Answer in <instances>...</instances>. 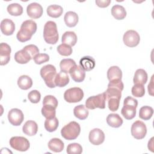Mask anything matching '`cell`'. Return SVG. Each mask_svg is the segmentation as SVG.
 Returning a JSON list of instances; mask_svg holds the SVG:
<instances>
[{"mask_svg":"<svg viewBox=\"0 0 154 154\" xmlns=\"http://www.w3.org/2000/svg\"><path fill=\"white\" fill-rule=\"evenodd\" d=\"M43 37L45 41L51 45L57 43L58 40V32L55 22L48 21L44 25Z\"/></svg>","mask_w":154,"mask_h":154,"instance_id":"7a4b0ae2","label":"cell"},{"mask_svg":"<svg viewBox=\"0 0 154 154\" xmlns=\"http://www.w3.org/2000/svg\"><path fill=\"white\" fill-rule=\"evenodd\" d=\"M88 111L84 105L76 106L73 109L74 116L79 120H85L88 116Z\"/></svg>","mask_w":154,"mask_h":154,"instance_id":"f1b7e54d","label":"cell"},{"mask_svg":"<svg viewBox=\"0 0 154 154\" xmlns=\"http://www.w3.org/2000/svg\"><path fill=\"white\" fill-rule=\"evenodd\" d=\"M31 59H33L31 54L25 49L18 51L14 54L15 61L19 64H26Z\"/></svg>","mask_w":154,"mask_h":154,"instance_id":"e0dca14e","label":"cell"},{"mask_svg":"<svg viewBox=\"0 0 154 154\" xmlns=\"http://www.w3.org/2000/svg\"><path fill=\"white\" fill-rule=\"evenodd\" d=\"M107 78L109 81L116 79H122V72L118 66H111L107 71Z\"/></svg>","mask_w":154,"mask_h":154,"instance_id":"484cf974","label":"cell"},{"mask_svg":"<svg viewBox=\"0 0 154 154\" xmlns=\"http://www.w3.org/2000/svg\"><path fill=\"white\" fill-rule=\"evenodd\" d=\"M27 14L32 19H38L43 14V8L37 2L29 4L26 8Z\"/></svg>","mask_w":154,"mask_h":154,"instance_id":"4fadbf2b","label":"cell"},{"mask_svg":"<svg viewBox=\"0 0 154 154\" xmlns=\"http://www.w3.org/2000/svg\"><path fill=\"white\" fill-rule=\"evenodd\" d=\"M1 30L5 35H12L15 30L14 23L9 19H4L1 22Z\"/></svg>","mask_w":154,"mask_h":154,"instance_id":"2e32d148","label":"cell"},{"mask_svg":"<svg viewBox=\"0 0 154 154\" xmlns=\"http://www.w3.org/2000/svg\"><path fill=\"white\" fill-rule=\"evenodd\" d=\"M120 100V99L116 97H111L108 99L107 101H108V106L109 110L111 111H117L119 107Z\"/></svg>","mask_w":154,"mask_h":154,"instance_id":"60d3db41","label":"cell"},{"mask_svg":"<svg viewBox=\"0 0 154 154\" xmlns=\"http://www.w3.org/2000/svg\"><path fill=\"white\" fill-rule=\"evenodd\" d=\"M38 130V125L33 120H28L25 122L22 128L23 132L28 136L35 135Z\"/></svg>","mask_w":154,"mask_h":154,"instance_id":"ac0fdd59","label":"cell"},{"mask_svg":"<svg viewBox=\"0 0 154 154\" xmlns=\"http://www.w3.org/2000/svg\"><path fill=\"white\" fill-rule=\"evenodd\" d=\"M10 146L18 151L25 152L29 149L30 144L29 141L23 137H13L10 140Z\"/></svg>","mask_w":154,"mask_h":154,"instance_id":"ba28073f","label":"cell"},{"mask_svg":"<svg viewBox=\"0 0 154 154\" xmlns=\"http://www.w3.org/2000/svg\"><path fill=\"white\" fill-rule=\"evenodd\" d=\"M153 109L149 106H142L139 111V117L144 120H148L152 117Z\"/></svg>","mask_w":154,"mask_h":154,"instance_id":"1f68e13d","label":"cell"},{"mask_svg":"<svg viewBox=\"0 0 154 154\" xmlns=\"http://www.w3.org/2000/svg\"><path fill=\"white\" fill-rule=\"evenodd\" d=\"M57 50L58 52L63 56H69L72 53V48L71 46L64 43L58 45Z\"/></svg>","mask_w":154,"mask_h":154,"instance_id":"f35d334b","label":"cell"},{"mask_svg":"<svg viewBox=\"0 0 154 154\" xmlns=\"http://www.w3.org/2000/svg\"><path fill=\"white\" fill-rule=\"evenodd\" d=\"M56 108L50 105H43L42 108V114L46 119H52L55 117Z\"/></svg>","mask_w":154,"mask_h":154,"instance_id":"d590c367","label":"cell"},{"mask_svg":"<svg viewBox=\"0 0 154 154\" xmlns=\"http://www.w3.org/2000/svg\"><path fill=\"white\" fill-rule=\"evenodd\" d=\"M48 146L49 149L54 152H60L64 147V144L63 141L57 138H52L48 142Z\"/></svg>","mask_w":154,"mask_h":154,"instance_id":"d4e9b609","label":"cell"},{"mask_svg":"<svg viewBox=\"0 0 154 154\" xmlns=\"http://www.w3.org/2000/svg\"><path fill=\"white\" fill-rule=\"evenodd\" d=\"M61 42L70 46H73L77 42V35L73 31H66L62 36Z\"/></svg>","mask_w":154,"mask_h":154,"instance_id":"603a6c76","label":"cell"},{"mask_svg":"<svg viewBox=\"0 0 154 154\" xmlns=\"http://www.w3.org/2000/svg\"><path fill=\"white\" fill-rule=\"evenodd\" d=\"M63 9L59 5H51L47 8V14L49 16L54 18H57L61 16Z\"/></svg>","mask_w":154,"mask_h":154,"instance_id":"f546056e","label":"cell"},{"mask_svg":"<svg viewBox=\"0 0 154 154\" xmlns=\"http://www.w3.org/2000/svg\"><path fill=\"white\" fill-rule=\"evenodd\" d=\"M138 105V101L135 98L128 96L123 102V106L122 108L121 113L127 120H131L135 117L136 108Z\"/></svg>","mask_w":154,"mask_h":154,"instance_id":"3957f363","label":"cell"},{"mask_svg":"<svg viewBox=\"0 0 154 154\" xmlns=\"http://www.w3.org/2000/svg\"><path fill=\"white\" fill-rule=\"evenodd\" d=\"M11 47L6 43H1L0 45V64L1 66L8 64L10 60Z\"/></svg>","mask_w":154,"mask_h":154,"instance_id":"5bb4252c","label":"cell"},{"mask_svg":"<svg viewBox=\"0 0 154 154\" xmlns=\"http://www.w3.org/2000/svg\"><path fill=\"white\" fill-rule=\"evenodd\" d=\"M81 127L78 123L72 121L66 125L61 130V136L67 140L76 139L79 135Z\"/></svg>","mask_w":154,"mask_h":154,"instance_id":"277c9868","label":"cell"},{"mask_svg":"<svg viewBox=\"0 0 154 154\" xmlns=\"http://www.w3.org/2000/svg\"><path fill=\"white\" fill-rule=\"evenodd\" d=\"M76 65L75 61L70 58L63 59L60 63V67L61 71L65 73H69L70 69Z\"/></svg>","mask_w":154,"mask_h":154,"instance_id":"4dcf8cb0","label":"cell"},{"mask_svg":"<svg viewBox=\"0 0 154 154\" xmlns=\"http://www.w3.org/2000/svg\"><path fill=\"white\" fill-rule=\"evenodd\" d=\"M123 40L125 45L130 48H133L137 46L139 44L140 37L137 31L130 29L124 34Z\"/></svg>","mask_w":154,"mask_h":154,"instance_id":"30bf717a","label":"cell"},{"mask_svg":"<svg viewBox=\"0 0 154 154\" xmlns=\"http://www.w3.org/2000/svg\"><path fill=\"white\" fill-rule=\"evenodd\" d=\"M84 97L82 90L79 87H72L67 89L64 93V100L69 103L80 102Z\"/></svg>","mask_w":154,"mask_h":154,"instance_id":"52a82bcc","label":"cell"},{"mask_svg":"<svg viewBox=\"0 0 154 154\" xmlns=\"http://www.w3.org/2000/svg\"><path fill=\"white\" fill-rule=\"evenodd\" d=\"M7 11L11 16H18L23 13V7L17 3H13L8 5Z\"/></svg>","mask_w":154,"mask_h":154,"instance_id":"836d02e7","label":"cell"},{"mask_svg":"<svg viewBox=\"0 0 154 154\" xmlns=\"http://www.w3.org/2000/svg\"><path fill=\"white\" fill-rule=\"evenodd\" d=\"M88 139L92 144L100 145L105 140V134L101 129L94 128L90 132Z\"/></svg>","mask_w":154,"mask_h":154,"instance_id":"7c38bea8","label":"cell"},{"mask_svg":"<svg viewBox=\"0 0 154 154\" xmlns=\"http://www.w3.org/2000/svg\"><path fill=\"white\" fill-rule=\"evenodd\" d=\"M69 77L67 73L60 71L56 75L54 79V82L56 86L59 87H63L67 85L69 82Z\"/></svg>","mask_w":154,"mask_h":154,"instance_id":"cb8c5ba5","label":"cell"},{"mask_svg":"<svg viewBox=\"0 0 154 154\" xmlns=\"http://www.w3.org/2000/svg\"><path fill=\"white\" fill-rule=\"evenodd\" d=\"M79 64L85 71L88 72L94 69L95 60L92 57L85 56L80 60Z\"/></svg>","mask_w":154,"mask_h":154,"instance_id":"d6986e66","label":"cell"},{"mask_svg":"<svg viewBox=\"0 0 154 154\" xmlns=\"http://www.w3.org/2000/svg\"><path fill=\"white\" fill-rule=\"evenodd\" d=\"M147 81V73L143 69H137L134 74V84H141L144 85Z\"/></svg>","mask_w":154,"mask_h":154,"instance_id":"ffe728a7","label":"cell"},{"mask_svg":"<svg viewBox=\"0 0 154 154\" xmlns=\"http://www.w3.org/2000/svg\"><path fill=\"white\" fill-rule=\"evenodd\" d=\"M17 85L22 90H28L32 85V79L28 75H22L17 79Z\"/></svg>","mask_w":154,"mask_h":154,"instance_id":"83f0119b","label":"cell"},{"mask_svg":"<svg viewBox=\"0 0 154 154\" xmlns=\"http://www.w3.org/2000/svg\"><path fill=\"white\" fill-rule=\"evenodd\" d=\"M37 31V24L32 20H26L22 22L20 30L17 32L16 37L20 42L29 40Z\"/></svg>","mask_w":154,"mask_h":154,"instance_id":"6da1fadb","label":"cell"},{"mask_svg":"<svg viewBox=\"0 0 154 154\" xmlns=\"http://www.w3.org/2000/svg\"><path fill=\"white\" fill-rule=\"evenodd\" d=\"M45 129L50 132L55 131L59 125L58 119L55 117L52 119H46L45 122Z\"/></svg>","mask_w":154,"mask_h":154,"instance_id":"d6a6232c","label":"cell"},{"mask_svg":"<svg viewBox=\"0 0 154 154\" xmlns=\"http://www.w3.org/2000/svg\"><path fill=\"white\" fill-rule=\"evenodd\" d=\"M50 105L57 108L58 106V100L54 96L47 95L45 96L43 100V105Z\"/></svg>","mask_w":154,"mask_h":154,"instance_id":"ab89813d","label":"cell"},{"mask_svg":"<svg viewBox=\"0 0 154 154\" xmlns=\"http://www.w3.org/2000/svg\"><path fill=\"white\" fill-rule=\"evenodd\" d=\"M106 100L111 97H116L120 99L122 96V91L118 88L114 87H108L106 90L104 92Z\"/></svg>","mask_w":154,"mask_h":154,"instance_id":"e575fe53","label":"cell"},{"mask_svg":"<svg viewBox=\"0 0 154 154\" xmlns=\"http://www.w3.org/2000/svg\"><path fill=\"white\" fill-rule=\"evenodd\" d=\"M8 119L9 122L13 126H19L24 119L22 111L18 108H13L8 113Z\"/></svg>","mask_w":154,"mask_h":154,"instance_id":"8fae6325","label":"cell"},{"mask_svg":"<svg viewBox=\"0 0 154 154\" xmlns=\"http://www.w3.org/2000/svg\"><path fill=\"white\" fill-rule=\"evenodd\" d=\"M28 98L29 101L33 103H37L39 102L41 99V94L40 92L36 90L31 91L28 94Z\"/></svg>","mask_w":154,"mask_h":154,"instance_id":"b9f144b4","label":"cell"},{"mask_svg":"<svg viewBox=\"0 0 154 154\" xmlns=\"http://www.w3.org/2000/svg\"><path fill=\"white\" fill-rule=\"evenodd\" d=\"M64 20L66 25L68 27H74L75 26L78 22V14L73 11H67L64 17Z\"/></svg>","mask_w":154,"mask_h":154,"instance_id":"7402d4cb","label":"cell"},{"mask_svg":"<svg viewBox=\"0 0 154 154\" xmlns=\"http://www.w3.org/2000/svg\"><path fill=\"white\" fill-rule=\"evenodd\" d=\"M108 87H114L122 91L124 88V85L122 81V79H116L109 81L108 85Z\"/></svg>","mask_w":154,"mask_h":154,"instance_id":"f6af8a7d","label":"cell"},{"mask_svg":"<svg viewBox=\"0 0 154 154\" xmlns=\"http://www.w3.org/2000/svg\"><path fill=\"white\" fill-rule=\"evenodd\" d=\"M111 14L117 20H122L126 16L125 8L120 5H115L111 8Z\"/></svg>","mask_w":154,"mask_h":154,"instance_id":"4316f807","label":"cell"},{"mask_svg":"<svg viewBox=\"0 0 154 154\" xmlns=\"http://www.w3.org/2000/svg\"><path fill=\"white\" fill-rule=\"evenodd\" d=\"M105 95L104 93L88 97L85 101V106L90 109L96 108L104 109L105 108Z\"/></svg>","mask_w":154,"mask_h":154,"instance_id":"8992f818","label":"cell"},{"mask_svg":"<svg viewBox=\"0 0 154 154\" xmlns=\"http://www.w3.org/2000/svg\"><path fill=\"white\" fill-rule=\"evenodd\" d=\"M40 75L45 81L46 85L49 88L55 87L54 79L57 75L56 68L52 64L44 66L40 69Z\"/></svg>","mask_w":154,"mask_h":154,"instance_id":"5b68a950","label":"cell"},{"mask_svg":"<svg viewBox=\"0 0 154 154\" xmlns=\"http://www.w3.org/2000/svg\"><path fill=\"white\" fill-rule=\"evenodd\" d=\"M23 49H25L26 51H27L31 54V55L32 57L33 58L37 54H39L38 48H37V46H35L34 45H26L23 48Z\"/></svg>","mask_w":154,"mask_h":154,"instance_id":"ee69618b","label":"cell"},{"mask_svg":"<svg viewBox=\"0 0 154 154\" xmlns=\"http://www.w3.org/2000/svg\"><path fill=\"white\" fill-rule=\"evenodd\" d=\"M132 94L134 96L137 97H143L145 94V88L143 85L135 84L132 87Z\"/></svg>","mask_w":154,"mask_h":154,"instance_id":"74e56055","label":"cell"},{"mask_svg":"<svg viewBox=\"0 0 154 154\" xmlns=\"http://www.w3.org/2000/svg\"><path fill=\"white\" fill-rule=\"evenodd\" d=\"M37 64H41L49 60V56L47 54H38L33 58Z\"/></svg>","mask_w":154,"mask_h":154,"instance_id":"7bdbcfd3","label":"cell"},{"mask_svg":"<svg viewBox=\"0 0 154 154\" xmlns=\"http://www.w3.org/2000/svg\"><path fill=\"white\" fill-rule=\"evenodd\" d=\"M111 0H96L95 1L96 5L101 8L107 7L111 3Z\"/></svg>","mask_w":154,"mask_h":154,"instance_id":"bcb514c9","label":"cell"},{"mask_svg":"<svg viewBox=\"0 0 154 154\" xmlns=\"http://www.w3.org/2000/svg\"><path fill=\"white\" fill-rule=\"evenodd\" d=\"M69 73L72 79L76 82H81L83 81L85 77V70L80 65L78 66L76 64L70 69Z\"/></svg>","mask_w":154,"mask_h":154,"instance_id":"9a60e30c","label":"cell"},{"mask_svg":"<svg viewBox=\"0 0 154 154\" xmlns=\"http://www.w3.org/2000/svg\"><path fill=\"white\" fill-rule=\"evenodd\" d=\"M131 132L135 139L141 140L145 137L147 134V128L142 121L137 120L132 125Z\"/></svg>","mask_w":154,"mask_h":154,"instance_id":"9c48e42d","label":"cell"},{"mask_svg":"<svg viewBox=\"0 0 154 154\" xmlns=\"http://www.w3.org/2000/svg\"><path fill=\"white\" fill-rule=\"evenodd\" d=\"M106 123L109 126L117 128L122 125L123 120L118 114L112 113L107 116Z\"/></svg>","mask_w":154,"mask_h":154,"instance_id":"44dd1931","label":"cell"},{"mask_svg":"<svg viewBox=\"0 0 154 154\" xmlns=\"http://www.w3.org/2000/svg\"><path fill=\"white\" fill-rule=\"evenodd\" d=\"M153 75L152 76V78H151V81H150V83L148 85V91H149V93L151 95V96H153Z\"/></svg>","mask_w":154,"mask_h":154,"instance_id":"7dc6e473","label":"cell"},{"mask_svg":"<svg viewBox=\"0 0 154 154\" xmlns=\"http://www.w3.org/2000/svg\"><path fill=\"white\" fill-rule=\"evenodd\" d=\"M66 152L69 154H80L82 152V147L78 143H70L67 146Z\"/></svg>","mask_w":154,"mask_h":154,"instance_id":"8d00e7d4","label":"cell"}]
</instances>
